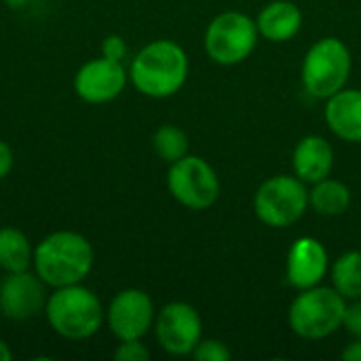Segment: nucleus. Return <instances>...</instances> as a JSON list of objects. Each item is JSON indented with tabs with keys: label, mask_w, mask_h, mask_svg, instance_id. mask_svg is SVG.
I'll return each instance as SVG.
<instances>
[{
	"label": "nucleus",
	"mask_w": 361,
	"mask_h": 361,
	"mask_svg": "<svg viewBox=\"0 0 361 361\" xmlns=\"http://www.w3.org/2000/svg\"><path fill=\"white\" fill-rule=\"evenodd\" d=\"M44 315L53 332L66 341H87L106 322V309L99 296L82 283L53 288Z\"/></svg>",
	"instance_id": "nucleus-3"
},
{
	"label": "nucleus",
	"mask_w": 361,
	"mask_h": 361,
	"mask_svg": "<svg viewBox=\"0 0 361 361\" xmlns=\"http://www.w3.org/2000/svg\"><path fill=\"white\" fill-rule=\"evenodd\" d=\"M129 80L123 61L95 57L85 61L74 74V93L87 104H108L116 99Z\"/></svg>",
	"instance_id": "nucleus-12"
},
{
	"label": "nucleus",
	"mask_w": 361,
	"mask_h": 361,
	"mask_svg": "<svg viewBox=\"0 0 361 361\" xmlns=\"http://www.w3.org/2000/svg\"><path fill=\"white\" fill-rule=\"evenodd\" d=\"M4 2H6L8 8H21V6L27 4V0H4Z\"/></svg>",
	"instance_id": "nucleus-28"
},
{
	"label": "nucleus",
	"mask_w": 361,
	"mask_h": 361,
	"mask_svg": "<svg viewBox=\"0 0 361 361\" xmlns=\"http://www.w3.org/2000/svg\"><path fill=\"white\" fill-rule=\"evenodd\" d=\"M347 300L334 288L300 290L290 307L288 322L296 336L305 341H322L343 328Z\"/></svg>",
	"instance_id": "nucleus-4"
},
{
	"label": "nucleus",
	"mask_w": 361,
	"mask_h": 361,
	"mask_svg": "<svg viewBox=\"0 0 361 361\" xmlns=\"http://www.w3.org/2000/svg\"><path fill=\"white\" fill-rule=\"evenodd\" d=\"M102 57L112 61H123L127 57V42L118 34H110L102 40Z\"/></svg>",
	"instance_id": "nucleus-23"
},
{
	"label": "nucleus",
	"mask_w": 361,
	"mask_h": 361,
	"mask_svg": "<svg viewBox=\"0 0 361 361\" xmlns=\"http://www.w3.org/2000/svg\"><path fill=\"white\" fill-rule=\"evenodd\" d=\"M328 273V250L315 237H300L292 243L286 262L288 283L296 290H309L322 283Z\"/></svg>",
	"instance_id": "nucleus-13"
},
{
	"label": "nucleus",
	"mask_w": 361,
	"mask_h": 361,
	"mask_svg": "<svg viewBox=\"0 0 361 361\" xmlns=\"http://www.w3.org/2000/svg\"><path fill=\"white\" fill-rule=\"evenodd\" d=\"M309 205L319 216H343L351 207V190L345 182L332 180L330 176L315 182L309 192Z\"/></svg>",
	"instance_id": "nucleus-18"
},
{
	"label": "nucleus",
	"mask_w": 361,
	"mask_h": 361,
	"mask_svg": "<svg viewBox=\"0 0 361 361\" xmlns=\"http://www.w3.org/2000/svg\"><path fill=\"white\" fill-rule=\"evenodd\" d=\"M13 165H15L13 148H11L4 140H0V180H4V178L11 173Z\"/></svg>",
	"instance_id": "nucleus-25"
},
{
	"label": "nucleus",
	"mask_w": 361,
	"mask_h": 361,
	"mask_svg": "<svg viewBox=\"0 0 361 361\" xmlns=\"http://www.w3.org/2000/svg\"><path fill=\"white\" fill-rule=\"evenodd\" d=\"M332 283L345 300L361 298V252L351 250L334 262Z\"/></svg>",
	"instance_id": "nucleus-19"
},
{
	"label": "nucleus",
	"mask_w": 361,
	"mask_h": 361,
	"mask_svg": "<svg viewBox=\"0 0 361 361\" xmlns=\"http://www.w3.org/2000/svg\"><path fill=\"white\" fill-rule=\"evenodd\" d=\"M167 188L180 205L192 212L209 209L220 197V180L216 169L205 159L195 154H186L169 165Z\"/></svg>",
	"instance_id": "nucleus-8"
},
{
	"label": "nucleus",
	"mask_w": 361,
	"mask_h": 361,
	"mask_svg": "<svg viewBox=\"0 0 361 361\" xmlns=\"http://www.w3.org/2000/svg\"><path fill=\"white\" fill-rule=\"evenodd\" d=\"M258 36L256 19L239 11H224L207 25L203 44L212 61L220 66H237L254 53Z\"/></svg>",
	"instance_id": "nucleus-7"
},
{
	"label": "nucleus",
	"mask_w": 361,
	"mask_h": 361,
	"mask_svg": "<svg viewBox=\"0 0 361 361\" xmlns=\"http://www.w3.org/2000/svg\"><path fill=\"white\" fill-rule=\"evenodd\" d=\"M190 355L197 361H231L233 357L226 343L216 341V338H207V341L201 338V343L195 347V351Z\"/></svg>",
	"instance_id": "nucleus-21"
},
{
	"label": "nucleus",
	"mask_w": 361,
	"mask_h": 361,
	"mask_svg": "<svg viewBox=\"0 0 361 361\" xmlns=\"http://www.w3.org/2000/svg\"><path fill=\"white\" fill-rule=\"evenodd\" d=\"M154 334L163 351L169 355H190L203 336L199 311L182 300L167 302L154 317Z\"/></svg>",
	"instance_id": "nucleus-9"
},
{
	"label": "nucleus",
	"mask_w": 361,
	"mask_h": 361,
	"mask_svg": "<svg viewBox=\"0 0 361 361\" xmlns=\"http://www.w3.org/2000/svg\"><path fill=\"white\" fill-rule=\"evenodd\" d=\"M343 326L347 328V332H349L351 336L361 338V298L353 300L351 305H347Z\"/></svg>",
	"instance_id": "nucleus-24"
},
{
	"label": "nucleus",
	"mask_w": 361,
	"mask_h": 361,
	"mask_svg": "<svg viewBox=\"0 0 361 361\" xmlns=\"http://www.w3.org/2000/svg\"><path fill=\"white\" fill-rule=\"evenodd\" d=\"M11 357H13V353L8 349V345L0 338V361H11Z\"/></svg>",
	"instance_id": "nucleus-27"
},
{
	"label": "nucleus",
	"mask_w": 361,
	"mask_h": 361,
	"mask_svg": "<svg viewBox=\"0 0 361 361\" xmlns=\"http://www.w3.org/2000/svg\"><path fill=\"white\" fill-rule=\"evenodd\" d=\"M256 25L260 36L269 42H288L300 32L302 13L298 4L290 0H273L258 13Z\"/></svg>",
	"instance_id": "nucleus-16"
},
{
	"label": "nucleus",
	"mask_w": 361,
	"mask_h": 361,
	"mask_svg": "<svg viewBox=\"0 0 361 361\" xmlns=\"http://www.w3.org/2000/svg\"><path fill=\"white\" fill-rule=\"evenodd\" d=\"M190 61L186 51L176 40H152L131 61L129 80L133 87L152 99L176 95L188 78Z\"/></svg>",
	"instance_id": "nucleus-2"
},
{
	"label": "nucleus",
	"mask_w": 361,
	"mask_h": 361,
	"mask_svg": "<svg viewBox=\"0 0 361 361\" xmlns=\"http://www.w3.org/2000/svg\"><path fill=\"white\" fill-rule=\"evenodd\" d=\"M95 252L89 239L76 231H55L34 247V273L49 288L82 283L91 273Z\"/></svg>",
	"instance_id": "nucleus-1"
},
{
	"label": "nucleus",
	"mask_w": 361,
	"mask_h": 361,
	"mask_svg": "<svg viewBox=\"0 0 361 361\" xmlns=\"http://www.w3.org/2000/svg\"><path fill=\"white\" fill-rule=\"evenodd\" d=\"M309 209V190L298 176H273L254 195L256 218L271 228L296 224Z\"/></svg>",
	"instance_id": "nucleus-6"
},
{
	"label": "nucleus",
	"mask_w": 361,
	"mask_h": 361,
	"mask_svg": "<svg viewBox=\"0 0 361 361\" xmlns=\"http://www.w3.org/2000/svg\"><path fill=\"white\" fill-rule=\"evenodd\" d=\"M343 360L361 361V338H357L355 343H351V345L343 351Z\"/></svg>",
	"instance_id": "nucleus-26"
},
{
	"label": "nucleus",
	"mask_w": 361,
	"mask_h": 361,
	"mask_svg": "<svg viewBox=\"0 0 361 361\" xmlns=\"http://www.w3.org/2000/svg\"><path fill=\"white\" fill-rule=\"evenodd\" d=\"M114 360L148 361L150 360V351L146 349V345L142 343V338H137V341H121V345L114 351Z\"/></svg>",
	"instance_id": "nucleus-22"
},
{
	"label": "nucleus",
	"mask_w": 361,
	"mask_h": 361,
	"mask_svg": "<svg viewBox=\"0 0 361 361\" xmlns=\"http://www.w3.org/2000/svg\"><path fill=\"white\" fill-rule=\"evenodd\" d=\"M351 66V51L341 38H319L302 59V87L309 95L328 99L345 89Z\"/></svg>",
	"instance_id": "nucleus-5"
},
{
	"label": "nucleus",
	"mask_w": 361,
	"mask_h": 361,
	"mask_svg": "<svg viewBox=\"0 0 361 361\" xmlns=\"http://www.w3.org/2000/svg\"><path fill=\"white\" fill-rule=\"evenodd\" d=\"M292 167L305 184H315L328 178L334 167V150L330 142L322 135L302 137L294 148Z\"/></svg>",
	"instance_id": "nucleus-14"
},
{
	"label": "nucleus",
	"mask_w": 361,
	"mask_h": 361,
	"mask_svg": "<svg viewBox=\"0 0 361 361\" xmlns=\"http://www.w3.org/2000/svg\"><path fill=\"white\" fill-rule=\"evenodd\" d=\"M47 283L32 271L4 273L0 281V315L25 322L40 315L47 307Z\"/></svg>",
	"instance_id": "nucleus-11"
},
{
	"label": "nucleus",
	"mask_w": 361,
	"mask_h": 361,
	"mask_svg": "<svg viewBox=\"0 0 361 361\" xmlns=\"http://www.w3.org/2000/svg\"><path fill=\"white\" fill-rule=\"evenodd\" d=\"M326 102V121L332 133L345 142H361L360 89H341Z\"/></svg>",
	"instance_id": "nucleus-15"
},
{
	"label": "nucleus",
	"mask_w": 361,
	"mask_h": 361,
	"mask_svg": "<svg viewBox=\"0 0 361 361\" xmlns=\"http://www.w3.org/2000/svg\"><path fill=\"white\" fill-rule=\"evenodd\" d=\"M34 262V247L25 233L15 226L0 228V271L19 273L30 271Z\"/></svg>",
	"instance_id": "nucleus-17"
},
{
	"label": "nucleus",
	"mask_w": 361,
	"mask_h": 361,
	"mask_svg": "<svg viewBox=\"0 0 361 361\" xmlns=\"http://www.w3.org/2000/svg\"><path fill=\"white\" fill-rule=\"evenodd\" d=\"M188 148H190V140L186 131L180 129L178 125H161L152 133V150L157 152L159 159H163L169 165L186 157Z\"/></svg>",
	"instance_id": "nucleus-20"
},
{
	"label": "nucleus",
	"mask_w": 361,
	"mask_h": 361,
	"mask_svg": "<svg viewBox=\"0 0 361 361\" xmlns=\"http://www.w3.org/2000/svg\"><path fill=\"white\" fill-rule=\"evenodd\" d=\"M154 302L140 288L121 290L106 309V324L118 341L144 338L154 326Z\"/></svg>",
	"instance_id": "nucleus-10"
}]
</instances>
